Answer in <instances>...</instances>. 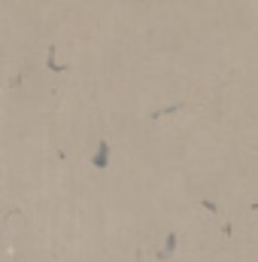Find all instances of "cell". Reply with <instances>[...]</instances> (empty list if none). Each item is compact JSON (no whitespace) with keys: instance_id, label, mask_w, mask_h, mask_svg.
I'll return each instance as SVG.
<instances>
[{"instance_id":"obj_1","label":"cell","mask_w":258,"mask_h":262,"mask_svg":"<svg viewBox=\"0 0 258 262\" xmlns=\"http://www.w3.org/2000/svg\"><path fill=\"white\" fill-rule=\"evenodd\" d=\"M173 247H176V235L170 232V235H167V244H164V253H161V256H170V253H173Z\"/></svg>"}]
</instances>
